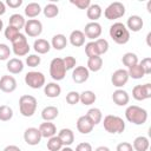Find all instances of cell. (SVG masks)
Masks as SVG:
<instances>
[{
    "label": "cell",
    "instance_id": "obj_24",
    "mask_svg": "<svg viewBox=\"0 0 151 151\" xmlns=\"http://www.w3.org/2000/svg\"><path fill=\"white\" fill-rule=\"evenodd\" d=\"M33 48H34V51H35L38 54H46V53H48L50 50H51V44H50L46 39L39 38V39H37V40L34 41Z\"/></svg>",
    "mask_w": 151,
    "mask_h": 151
},
{
    "label": "cell",
    "instance_id": "obj_31",
    "mask_svg": "<svg viewBox=\"0 0 151 151\" xmlns=\"http://www.w3.org/2000/svg\"><path fill=\"white\" fill-rule=\"evenodd\" d=\"M86 117L92 122L93 125H97V124H99V123L101 122V119H103V113H101V111H100L99 109L92 107V109H90V110L87 111Z\"/></svg>",
    "mask_w": 151,
    "mask_h": 151
},
{
    "label": "cell",
    "instance_id": "obj_3",
    "mask_svg": "<svg viewBox=\"0 0 151 151\" xmlns=\"http://www.w3.org/2000/svg\"><path fill=\"white\" fill-rule=\"evenodd\" d=\"M38 101L31 94H22L19 98V110L24 117H32L35 113Z\"/></svg>",
    "mask_w": 151,
    "mask_h": 151
},
{
    "label": "cell",
    "instance_id": "obj_54",
    "mask_svg": "<svg viewBox=\"0 0 151 151\" xmlns=\"http://www.w3.org/2000/svg\"><path fill=\"white\" fill-rule=\"evenodd\" d=\"M94 151H111V150H110L107 146H104V145H103V146H98Z\"/></svg>",
    "mask_w": 151,
    "mask_h": 151
},
{
    "label": "cell",
    "instance_id": "obj_49",
    "mask_svg": "<svg viewBox=\"0 0 151 151\" xmlns=\"http://www.w3.org/2000/svg\"><path fill=\"white\" fill-rule=\"evenodd\" d=\"M74 151H93V149H92V145L90 143L83 142V143H79L76 146V150Z\"/></svg>",
    "mask_w": 151,
    "mask_h": 151
},
{
    "label": "cell",
    "instance_id": "obj_53",
    "mask_svg": "<svg viewBox=\"0 0 151 151\" xmlns=\"http://www.w3.org/2000/svg\"><path fill=\"white\" fill-rule=\"evenodd\" d=\"M5 13H6V4L0 1V17L4 15Z\"/></svg>",
    "mask_w": 151,
    "mask_h": 151
},
{
    "label": "cell",
    "instance_id": "obj_45",
    "mask_svg": "<svg viewBox=\"0 0 151 151\" xmlns=\"http://www.w3.org/2000/svg\"><path fill=\"white\" fill-rule=\"evenodd\" d=\"M63 61H64V65H65L66 71L74 68V67H76V64H77L76 58H74V57H72V55H67V57L63 58Z\"/></svg>",
    "mask_w": 151,
    "mask_h": 151
},
{
    "label": "cell",
    "instance_id": "obj_35",
    "mask_svg": "<svg viewBox=\"0 0 151 151\" xmlns=\"http://www.w3.org/2000/svg\"><path fill=\"white\" fill-rule=\"evenodd\" d=\"M63 146L64 145L58 136H53V137L48 138V140H47V149L50 151H60L63 149Z\"/></svg>",
    "mask_w": 151,
    "mask_h": 151
},
{
    "label": "cell",
    "instance_id": "obj_17",
    "mask_svg": "<svg viewBox=\"0 0 151 151\" xmlns=\"http://www.w3.org/2000/svg\"><path fill=\"white\" fill-rule=\"evenodd\" d=\"M125 26L129 29V32L130 31L139 32L143 28V26H144V21L142 19V17H139V15H131V17H129Z\"/></svg>",
    "mask_w": 151,
    "mask_h": 151
},
{
    "label": "cell",
    "instance_id": "obj_32",
    "mask_svg": "<svg viewBox=\"0 0 151 151\" xmlns=\"http://www.w3.org/2000/svg\"><path fill=\"white\" fill-rule=\"evenodd\" d=\"M97 100V96L93 91H84L80 93V103L83 105H92L94 104V101Z\"/></svg>",
    "mask_w": 151,
    "mask_h": 151
},
{
    "label": "cell",
    "instance_id": "obj_46",
    "mask_svg": "<svg viewBox=\"0 0 151 151\" xmlns=\"http://www.w3.org/2000/svg\"><path fill=\"white\" fill-rule=\"evenodd\" d=\"M138 64L142 66V68H143L145 76L151 73V58H150V57H146V58L142 59V61L138 63Z\"/></svg>",
    "mask_w": 151,
    "mask_h": 151
},
{
    "label": "cell",
    "instance_id": "obj_28",
    "mask_svg": "<svg viewBox=\"0 0 151 151\" xmlns=\"http://www.w3.org/2000/svg\"><path fill=\"white\" fill-rule=\"evenodd\" d=\"M66 45H67V38H66L64 34L59 33V34L53 35L52 41H51V46H52L54 50L61 51V50H64V48L66 47Z\"/></svg>",
    "mask_w": 151,
    "mask_h": 151
},
{
    "label": "cell",
    "instance_id": "obj_9",
    "mask_svg": "<svg viewBox=\"0 0 151 151\" xmlns=\"http://www.w3.org/2000/svg\"><path fill=\"white\" fill-rule=\"evenodd\" d=\"M24 29H25V33L28 35V37H32V38H37L41 34L42 32V24L40 20L38 19H28L24 26Z\"/></svg>",
    "mask_w": 151,
    "mask_h": 151
},
{
    "label": "cell",
    "instance_id": "obj_11",
    "mask_svg": "<svg viewBox=\"0 0 151 151\" xmlns=\"http://www.w3.org/2000/svg\"><path fill=\"white\" fill-rule=\"evenodd\" d=\"M41 138H42L41 133H40L39 129H37V127H28L24 132V139L28 145H32V146L38 145L40 143Z\"/></svg>",
    "mask_w": 151,
    "mask_h": 151
},
{
    "label": "cell",
    "instance_id": "obj_50",
    "mask_svg": "<svg viewBox=\"0 0 151 151\" xmlns=\"http://www.w3.org/2000/svg\"><path fill=\"white\" fill-rule=\"evenodd\" d=\"M6 5L9 6L11 8H19L21 5H22V0H7L6 1Z\"/></svg>",
    "mask_w": 151,
    "mask_h": 151
},
{
    "label": "cell",
    "instance_id": "obj_20",
    "mask_svg": "<svg viewBox=\"0 0 151 151\" xmlns=\"http://www.w3.org/2000/svg\"><path fill=\"white\" fill-rule=\"evenodd\" d=\"M7 71L12 74H18L20 72H22L24 70V63L21 59L19 58H11L8 61H7Z\"/></svg>",
    "mask_w": 151,
    "mask_h": 151
},
{
    "label": "cell",
    "instance_id": "obj_41",
    "mask_svg": "<svg viewBox=\"0 0 151 151\" xmlns=\"http://www.w3.org/2000/svg\"><path fill=\"white\" fill-rule=\"evenodd\" d=\"M132 97H133L136 100H138V101H142V100H145V99H146L142 85H136V86L132 88Z\"/></svg>",
    "mask_w": 151,
    "mask_h": 151
},
{
    "label": "cell",
    "instance_id": "obj_51",
    "mask_svg": "<svg viewBox=\"0 0 151 151\" xmlns=\"http://www.w3.org/2000/svg\"><path fill=\"white\" fill-rule=\"evenodd\" d=\"M142 86H143V91H144V94H145L146 99L151 98V84L150 83H146V84H144Z\"/></svg>",
    "mask_w": 151,
    "mask_h": 151
},
{
    "label": "cell",
    "instance_id": "obj_15",
    "mask_svg": "<svg viewBox=\"0 0 151 151\" xmlns=\"http://www.w3.org/2000/svg\"><path fill=\"white\" fill-rule=\"evenodd\" d=\"M93 127H94V125H93L92 122L86 117V114L78 118V120H77V130H78L80 133L87 134V133L92 132Z\"/></svg>",
    "mask_w": 151,
    "mask_h": 151
},
{
    "label": "cell",
    "instance_id": "obj_19",
    "mask_svg": "<svg viewBox=\"0 0 151 151\" xmlns=\"http://www.w3.org/2000/svg\"><path fill=\"white\" fill-rule=\"evenodd\" d=\"M68 39H70V42H71L72 46H74V47H80V46H83V45L85 44L86 37H85V34H84L83 31H80V29H74V31L71 32Z\"/></svg>",
    "mask_w": 151,
    "mask_h": 151
},
{
    "label": "cell",
    "instance_id": "obj_8",
    "mask_svg": "<svg viewBox=\"0 0 151 151\" xmlns=\"http://www.w3.org/2000/svg\"><path fill=\"white\" fill-rule=\"evenodd\" d=\"M124 14H125V6L119 1H114V2L110 4L104 11V15L107 20L119 19Z\"/></svg>",
    "mask_w": 151,
    "mask_h": 151
},
{
    "label": "cell",
    "instance_id": "obj_52",
    "mask_svg": "<svg viewBox=\"0 0 151 151\" xmlns=\"http://www.w3.org/2000/svg\"><path fill=\"white\" fill-rule=\"evenodd\" d=\"M4 151H21V150H20V147L17 146V145H8V146H6V147L4 149Z\"/></svg>",
    "mask_w": 151,
    "mask_h": 151
},
{
    "label": "cell",
    "instance_id": "obj_10",
    "mask_svg": "<svg viewBox=\"0 0 151 151\" xmlns=\"http://www.w3.org/2000/svg\"><path fill=\"white\" fill-rule=\"evenodd\" d=\"M103 29H101V25L97 21H91L88 24L85 25V28H84V34L86 38L91 39V40H97L100 34H101Z\"/></svg>",
    "mask_w": 151,
    "mask_h": 151
},
{
    "label": "cell",
    "instance_id": "obj_29",
    "mask_svg": "<svg viewBox=\"0 0 151 151\" xmlns=\"http://www.w3.org/2000/svg\"><path fill=\"white\" fill-rule=\"evenodd\" d=\"M103 67V58L100 55L90 57L87 60V70L92 72H98Z\"/></svg>",
    "mask_w": 151,
    "mask_h": 151
},
{
    "label": "cell",
    "instance_id": "obj_43",
    "mask_svg": "<svg viewBox=\"0 0 151 151\" xmlns=\"http://www.w3.org/2000/svg\"><path fill=\"white\" fill-rule=\"evenodd\" d=\"M85 53H86V55H87L88 58H90V57H93V55H99L94 41H90V42H87V44L85 45Z\"/></svg>",
    "mask_w": 151,
    "mask_h": 151
},
{
    "label": "cell",
    "instance_id": "obj_33",
    "mask_svg": "<svg viewBox=\"0 0 151 151\" xmlns=\"http://www.w3.org/2000/svg\"><path fill=\"white\" fill-rule=\"evenodd\" d=\"M122 63H123V65H125L127 68H130V67H132V66H134V65L138 64V57H137L136 53L127 52V53H125V54L123 55Z\"/></svg>",
    "mask_w": 151,
    "mask_h": 151
},
{
    "label": "cell",
    "instance_id": "obj_57",
    "mask_svg": "<svg viewBox=\"0 0 151 151\" xmlns=\"http://www.w3.org/2000/svg\"><path fill=\"white\" fill-rule=\"evenodd\" d=\"M146 7H147V11H149V13H151V1H149V2H147Z\"/></svg>",
    "mask_w": 151,
    "mask_h": 151
},
{
    "label": "cell",
    "instance_id": "obj_37",
    "mask_svg": "<svg viewBox=\"0 0 151 151\" xmlns=\"http://www.w3.org/2000/svg\"><path fill=\"white\" fill-rule=\"evenodd\" d=\"M13 117V110L8 105H0V120L8 122Z\"/></svg>",
    "mask_w": 151,
    "mask_h": 151
},
{
    "label": "cell",
    "instance_id": "obj_47",
    "mask_svg": "<svg viewBox=\"0 0 151 151\" xmlns=\"http://www.w3.org/2000/svg\"><path fill=\"white\" fill-rule=\"evenodd\" d=\"M70 2L76 7H78L79 9H87L91 5L90 0H70Z\"/></svg>",
    "mask_w": 151,
    "mask_h": 151
},
{
    "label": "cell",
    "instance_id": "obj_26",
    "mask_svg": "<svg viewBox=\"0 0 151 151\" xmlns=\"http://www.w3.org/2000/svg\"><path fill=\"white\" fill-rule=\"evenodd\" d=\"M101 13H103V9L98 4H91L90 7L86 9V15L91 21H97L101 17Z\"/></svg>",
    "mask_w": 151,
    "mask_h": 151
},
{
    "label": "cell",
    "instance_id": "obj_56",
    "mask_svg": "<svg viewBox=\"0 0 151 151\" xmlns=\"http://www.w3.org/2000/svg\"><path fill=\"white\" fill-rule=\"evenodd\" d=\"M60 151H74V150L72 147H70V146H63V149Z\"/></svg>",
    "mask_w": 151,
    "mask_h": 151
},
{
    "label": "cell",
    "instance_id": "obj_42",
    "mask_svg": "<svg viewBox=\"0 0 151 151\" xmlns=\"http://www.w3.org/2000/svg\"><path fill=\"white\" fill-rule=\"evenodd\" d=\"M66 101L70 105H76L80 101V93H78L77 91H70L66 94Z\"/></svg>",
    "mask_w": 151,
    "mask_h": 151
},
{
    "label": "cell",
    "instance_id": "obj_4",
    "mask_svg": "<svg viewBox=\"0 0 151 151\" xmlns=\"http://www.w3.org/2000/svg\"><path fill=\"white\" fill-rule=\"evenodd\" d=\"M104 129L109 133H122L125 130V122L123 118L113 114H107L104 117L103 120Z\"/></svg>",
    "mask_w": 151,
    "mask_h": 151
},
{
    "label": "cell",
    "instance_id": "obj_12",
    "mask_svg": "<svg viewBox=\"0 0 151 151\" xmlns=\"http://www.w3.org/2000/svg\"><path fill=\"white\" fill-rule=\"evenodd\" d=\"M129 78H130V77H129L127 71L124 70V68H119V70H117V71H114V72L112 73L111 83H112L113 86L120 88V87H123V86L127 83Z\"/></svg>",
    "mask_w": 151,
    "mask_h": 151
},
{
    "label": "cell",
    "instance_id": "obj_55",
    "mask_svg": "<svg viewBox=\"0 0 151 151\" xmlns=\"http://www.w3.org/2000/svg\"><path fill=\"white\" fill-rule=\"evenodd\" d=\"M150 38H151V32H149V33H147V35H146V42H147V45H149V46H151Z\"/></svg>",
    "mask_w": 151,
    "mask_h": 151
},
{
    "label": "cell",
    "instance_id": "obj_13",
    "mask_svg": "<svg viewBox=\"0 0 151 151\" xmlns=\"http://www.w3.org/2000/svg\"><path fill=\"white\" fill-rule=\"evenodd\" d=\"M17 88V80L13 76H2L0 78V90L5 93H12Z\"/></svg>",
    "mask_w": 151,
    "mask_h": 151
},
{
    "label": "cell",
    "instance_id": "obj_7",
    "mask_svg": "<svg viewBox=\"0 0 151 151\" xmlns=\"http://www.w3.org/2000/svg\"><path fill=\"white\" fill-rule=\"evenodd\" d=\"M25 83H26V85L29 86L31 88L38 90V88L45 86L46 79H45L44 73L38 72V71H29V72H27L26 76H25Z\"/></svg>",
    "mask_w": 151,
    "mask_h": 151
},
{
    "label": "cell",
    "instance_id": "obj_30",
    "mask_svg": "<svg viewBox=\"0 0 151 151\" xmlns=\"http://www.w3.org/2000/svg\"><path fill=\"white\" fill-rule=\"evenodd\" d=\"M25 24H26V20H25V18H24V15H21V14H19V13L12 14V15L9 17V19H8V25H9V26H13V27H15V28H18L19 31H20L21 28H24Z\"/></svg>",
    "mask_w": 151,
    "mask_h": 151
},
{
    "label": "cell",
    "instance_id": "obj_22",
    "mask_svg": "<svg viewBox=\"0 0 151 151\" xmlns=\"http://www.w3.org/2000/svg\"><path fill=\"white\" fill-rule=\"evenodd\" d=\"M57 136L59 137L64 146H70L74 142V133L71 129H61Z\"/></svg>",
    "mask_w": 151,
    "mask_h": 151
},
{
    "label": "cell",
    "instance_id": "obj_48",
    "mask_svg": "<svg viewBox=\"0 0 151 151\" xmlns=\"http://www.w3.org/2000/svg\"><path fill=\"white\" fill-rule=\"evenodd\" d=\"M116 151H133V147H132V144L127 142H122L117 145Z\"/></svg>",
    "mask_w": 151,
    "mask_h": 151
},
{
    "label": "cell",
    "instance_id": "obj_58",
    "mask_svg": "<svg viewBox=\"0 0 151 151\" xmlns=\"http://www.w3.org/2000/svg\"><path fill=\"white\" fill-rule=\"evenodd\" d=\"M2 28H4V21L0 19V32L2 31Z\"/></svg>",
    "mask_w": 151,
    "mask_h": 151
},
{
    "label": "cell",
    "instance_id": "obj_34",
    "mask_svg": "<svg viewBox=\"0 0 151 151\" xmlns=\"http://www.w3.org/2000/svg\"><path fill=\"white\" fill-rule=\"evenodd\" d=\"M42 13H44V15H45L46 18H48V19L55 18V17L59 14V7H58L55 4L50 2V4H47V5L44 7Z\"/></svg>",
    "mask_w": 151,
    "mask_h": 151
},
{
    "label": "cell",
    "instance_id": "obj_5",
    "mask_svg": "<svg viewBox=\"0 0 151 151\" xmlns=\"http://www.w3.org/2000/svg\"><path fill=\"white\" fill-rule=\"evenodd\" d=\"M50 76L53 80L59 81L63 80L66 76V68L63 61V58H54L52 59L51 64H50Z\"/></svg>",
    "mask_w": 151,
    "mask_h": 151
},
{
    "label": "cell",
    "instance_id": "obj_16",
    "mask_svg": "<svg viewBox=\"0 0 151 151\" xmlns=\"http://www.w3.org/2000/svg\"><path fill=\"white\" fill-rule=\"evenodd\" d=\"M112 100L118 106H125V105L129 104L130 97H129V93L126 91H124L122 88H118L112 93Z\"/></svg>",
    "mask_w": 151,
    "mask_h": 151
},
{
    "label": "cell",
    "instance_id": "obj_18",
    "mask_svg": "<svg viewBox=\"0 0 151 151\" xmlns=\"http://www.w3.org/2000/svg\"><path fill=\"white\" fill-rule=\"evenodd\" d=\"M39 131H40L42 138H51V137L55 136L57 127L51 122H44V123H41L39 125Z\"/></svg>",
    "mask_w": 151,
    "mask_h": 151
},
{
    "label": "cell",
    "instance_id": "obj_1",
    "mask_svg": "<svg viewBox=\"0 0 151 151\" xmlns=\"http://www.w3.org/2000/svg\"><path fill=\"white\" fill-rule=\"evenodd\" d=\"M125 117L127 122L134 125H143L147 120V111L137 105H130L125 110Z\"/></svg>",
    "mask_w": 151,
    "mask_h": 151
},
{
    "label": "cell",
    "instance_id": "obj_6",
    "mask_svg": "<svg viewBox=\"0 0 151 151\" xmlns=\"http://www.w3.org/2000/svg\"><path fill=\"white\" fill-rule=\"evenodd\" d=\"M29 45H28V41H27V38L25 34L20 33L13 41H12V50H13V53L17 55V57H24V55H27L28 52H29Z\"/></svg>",
    "mask_w": 151,
    "mask_h": 151
},
{
    "label": "cell",
    "instance_id": "obj_21",
    "mask_svg": "<svg viewBox=\"0 0 151 151\" xmlns=\"http://www.w3.org/2000/svg\"><path fill=\"white\" fill-rule=\"evenodd\" d=\"M44 93L48 98H57L61 93V87L57 83H47L44 86Z\"/></svg>",
    "mask_w": 151,
    "mask_h": 151
},
{
    "label": "cell",
    "instance_id": "obj_23",
    "mask_svg": "<svg viewBox=\"0 0 151 151\" xmlns=\"http://www.w3.org/2000/svg\"><path fill=\"white\" fill-rule=\"evenodd\" d=\"M59 114V110L57 106H53V105H48L46 107L42 109L41 111V118L45 120V122H51L53 119H55Z\"/></svg>",
    "mask_w": 151,
    "mask_h": 151
},
{
    "label": "cell",
    "instance_id": "obj_40",
    "mask_svg": "<svg viewBox=\"0 0 151 151\" xmlns=\"http://www.w3.org/2000/svg\"><path fill=\"white\" fill-rule=\"evenodd\" d=\"M41 63V58L38 54H28L26 57V64L28 67H37Z\"/></svg>",
    "mask_w": 151,
    "mask_h": 151
},
{
    "label": "cell",
    "instance_id": "obj_36",
    "mask_svg": "<svg viewBox=\"0 0 151 151\" xmlns=\"http://www.w3.org/2000/svg\"><path fill=\"white\" fill-rule=\"evenodd\" d=\"M127 73H129V77H131L132 79H142L145 76V73H144V71H143V68L139 64L130 67Z\"/></svg>",
    "mask_w": 151,
    "mask_h": 151
},
{
    "label": "cell",
    "instance_id": "obj_39",
    "mask_svg": "<svg viewBox=\"0 0 151 151\" xmlns=\"http://www.w3.org/2000/svg\"><path fill=\"white\" fill-rule=\"evenodd\" d=\"M20 34V31L18 29V28H15V27H13V26H7L6 28H5V38L7 39V40H9L11 42L18 37Z\"/></svg>",
    "mask_w": 151,
    "mask_h": 151
},
{
    "label": "cell",
    "instance_id": "obj_38",
    "mask_svg": "<svg viewBox=\"0 0 151 151\" xmlns=\"http://www.w3.org/2000/svg\"><path fill=\"white\" fill-rule=\"evenodd\" d=\"M94 42H96V46H97V50H98L99 55L105 54V53L109 51V42H107L106 39L98 38L97 40H94Z\"/></svg>",
    "mask_w": 151,
    "mask_h": 151
},
{
    "label": "cell",
    "instance_id": "obj_14",
    "mask_svg": "<svg viewBox=\"0 0 151 151\" xmlns=\"http://www.w3.org/2000/svg\"><path fill=\"white\" fill-rule=\"evenodd\" d=\"M90 77V71L85 66H77L72 72V79L77 84L85 83Z\"/></svg>",
    "mask_w": 151,
    "mask_h": 151
},
{
    "label": "cell",
    "instance_id": "obj_27",
    "mask_svg": "<svg viewBox=\"0 0 151 151\" xmlns=\"http://www.w3.org/2000/svg\"><path fill=\"white\" fill-rule=\"evenodd\" d=\"M41 6L38 2H29L25 7V15L28 17L29 19H34L41 13Z\"/></svg>",
    "mask_w": 151,
    "mask_h": 151
},
{
    "label": "cell",
    "instance_id": "obj_2",
    "mask_svg": "<svg viewBox=\"0 0 151 151\" xmlns=\"http://www.w3.org/2000/svg\"><path fill=\"white\" fill-rule=\"evenodd\" d=\"M110 37L116 44L124 45L130 40V32L123 22H114L110 26Z\"/></svg>",
    "mask_w": 151,
    "mask_h": 151
},
{
    "label": "cell",
    "instance_id": "obj_44",
    "mask_svg": "<svg viewBox=\"0 0 151 151\" xmlns=\"http://www.w3.org/2000/svg\"><path fill=\"white\" fill-rule=\"evenodd\" d=\"M11 48L6 44H0V60H7L11 57Z\"/></svg>",
    "mask_w": 151,
    "mask_h": 151
},
{
    "label": "cell",
    "instance_id": "obj_25",
    "mask_svg": "<svg viewBox=\"0 0 151 151\" xmlns=\"http://www.w3.org/2000/svg\"><path fill=\"white\" fill-rule=\"evenodd\" d=\"M149 146H150V142H149V138L145 136L136 137L132 143V147L134 151H146Z\"/></svg>",
    "mask_w": 151,
    "mask_h": 151
}]
</instances>
